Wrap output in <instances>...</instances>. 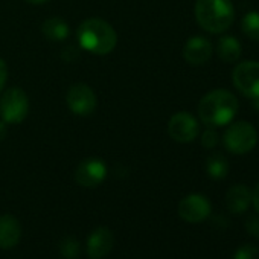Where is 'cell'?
<instances>
[{
  "label": "cell",
  "instance_id": "6da1fadb",
  "mask_svg": "<svg viewBox=\"0 0 259 259\" xmlns=\"http://www.w3.org/2000/svg\"><path fill=\"white\" fill-rule=\"evenodd\" d=\"M236 96L224 89L204 95L198 104V116L207 126H224L230 123L238 111Z\"/></svg>",
  "mask_w": 259,
  "mask_h": 259
},
{
  "label": "cell",
  "instance_id": "7a4b0ae2",
  "mask_svg": "<svg viewBox=\"0 0 259 259\" xmlns=\"http://www.w3.org/2000/svg\"><path fill=\"white\" fill-rule=\"evenodd\" d=\"M76 37L79 46L93 55H107L117 43V35L113 26L101 19L84 20L76 31Z\"/></svg>",
  "mask_w": 259,
  "mask_h": 259
},
{
  "label": "cell",
  "instance_id": "3957f363",
  "mask_svg": "<svg viewBox=\"0 0 259 259\" xmlns=\"http://www.w3.org/2000/svg\"><path fill=\"white\" fill-rule=\"evenodd\" d=\"M195 19L204 31L221 34L232 26L235 10L230 0H197Z\"/></svg>",
  "mask_w": 259,
  "mask_h": 259
},
{
  "label": "cell",
  "instance_id": "277c9868",
  "mask_svg": "<svg viewBox=\"0 0 259 259\" xmlns=\"http://www.w3.org/2000/svg\"><path fill=\"white\" fill-rule=\"evenodd\" d=\"M223 144L232 154H247L257 144V132L245 120L233 122L223 135Z\"/></svg>",
  "mask_w": 259,
  "mask_h": 259
},
{
  "label": "cell",
  "instance_id": "5b68a950",
  "mask_svg": "<svg viewBox=\"0 0 259 259\" xmlns=\"http://www.w3.org/2000/svg\"><path fill=\"white\" fill-rule=\"evenodd\" d=\"M29 111V99L23 89L10 87L0 98V116L7 123H22Z\"/></svg>",
  "mask_w": 259,
  "mask_h": 259
},
{
  "label": "cell",
  "instance_id": "8992f818",
  "mask_svg": "<svg viewBox=\"0 0 259 259\" xmlns=\"http://www.w3.org/2000/svg\"><path fill=\"white\" fill-rule=\"evenodd\" d=\"M235 87L247 98H259V61H242L232 73Z\"/></svg>",
  "mask_w": 259,
  "mask_h": 259
},
{
  "label": "cell",
  "instance_id": "52a82bcc",
  "mask_svg": "<svg viewBox=\"0 0 259 259\" xmlns=\"http://www.w3.org/2000/svg\"><path fill=\"white\" fill-rule=\"evenodd\" d=\"M66 102L70 108L72 113L78 114V116H89L96 110L98 101H96V95L92 90L90 85L87 84H73L67 95H66Z\"/></svg>",
  "mask_w": 259,
  "mask_h": 259
},
{
  "label": "cell",
  "instance_id": "ba28073f",
  "mask_svg": "<svg viewBox=\"0 0 259 259\" xmlns=\"http://www.w3.org/2000/svg\"><path fill=\"white\" fill-rule=\"evenodd\" d=\"M168 133L171 139H174L176 142L188 144V142H192L198 136L200 125L191 113L179 111L169 119Z\"/></svg>",
  "mask_w": 259,
  "mask_h": 259
},
{
  "label": "cell",
  "instance_id": "9c48e42d",
  "mask_svg": "<svg viewBox=\"0 0 259 259\" xmlns=\"http://www.w3.org/2000/svg\"><path fill=\"white\" fill-rule=\"evenodd\" d=\"M105 177H107V166L101 159L96 157L82 160L76 166L73 174L75 182L84 188H96L105 180Z\"/></svg>",
  "mask_w": 259,
  "mask_h": 259
},
{
  "label": "cell",
  "instance_id": "30bf717a",
  "mask_svg": "<svg viewBox=\"0 0 259 259\" xmlns=\"http://www.w3.org/2000/svg\"><path fill=\"white\" fill-rule=\"evenodd\" d=\"M210 201L200 194H191L179 203V215L188 223H200L210 215Z\"/></svg>",
  "mask_w": 259,
  "mask_h": 259
},
{
  "label": "cell",
  "instance_id": "8fae6325",
  "mask_svg": "<svg viewBox=\"0 0 259 259\" xmlns=\"http://www.w3.org/2000/svg\"><path fill=\"white\" fill-rule=\"evenodd\" d=\"M114 245L113 232L105 227H96L87 238V254L90 259H102L105 257Z\"/></svg>",
  "mask_w": 259,
  "mask_h": 259
},
{
  "label": "cell",
  "instance_id": "7c38bea8",
  "mask_svg": "<svg viewBox=\"0 0 259 259\" xmlns=\"http://www.w3.org/2000/svg\"><path fill=\"white\" fill-rule=\"evenodd\" d=\"M212 54H213L212 43L201 35H195L189 38L183 48V57L191 66L206 64L210 60Z\"/></svg>",
  "mask_w": 259,
  "mask_h": 259
},
{
  "label": "cell",
  "instance_id": "4fadbf2b",
  "mask_svg": "<svg viewBox=\"0 0 259 259\" xmlns=\"http://www.w3.org/2000/svg\"><path fill=\"white\" fill-rule=\"evenodd\" d=\"M22 238V224L20 221L11 215H0V248L10 250L20 242Z\"/></svg>",
  "mask_w": 259,
  "mask_h": 259
},
{
  "label": "cell",
  "instance_id": "5bb4252c",
  "mask_svg": "<svg viewBox=\"0 0 259 259\" xmlns=\"http://www.w3.org/2000/svg\"><path fill=\"white\" fill-rule=\"evenodd\" d=\"M251 204V191L245 185H233L226 194V206L230 213L238 215Z\"/></svg>",
  "mask_w": 259,
  "mask_h": 259
},
{
  "label": "cell",
  "instance_id": "9a60e30c",
  "mask_svg": "<svg viewBox=\"0 0 259 259\" xmlns=\"http://www.w3.org/2000/svg\"><path fill=\"white\" fill-rule=\"evenodd\" d=\"M217 54L224 63H236L242 54V48L233 35H224L217 43Z\"/></svg>",
  "mask_w": 259,
  "mask_h": 259
},
{
  "label": "cell",
  "instance_id": "2e32d148",
  "mask_svg": "<svg viewBox=\"0 0 259 259\" xmlns=\"http://www.w3.org/2000/svg\"><path fill=\"white\" fill-rule=\"evenodd\" d=\"M41 32H43V35L49 41L60 43V41H64L66 38H69L70 28H69V25L63 19H60V17H51V19H48L43 23Z\"/></svg>",
  "mask_w": 259,
  "mask_h": 259
},
{
  "label": "cell",
  "instance_id": "e0dca14e",
  "mask_svg": "<svg viewBox=\"0 0 259 259\" xmlns=\"http://www.w3.org/2000/svg\"><path fill=\"white\" fill-rule=\"evenodd\" d=\"M206 171H207L209 177H212L213 180H221L229 172V163H227V160H226V157L223 154L215 153V154L207 157Z\"/></svg>",
  "mask_w": 259,
  "mask_h": 259
},
{
  "label": "cell",
  "instance_id": "ac0fdd59",
  "mask_svg": "<svg viewBox=\"0 0 259 259\" xmlns=\"http://www.w3.org/2000/svg\"><path fill=\"white\" fill-rule=\"evenodd\" d=\"M241 29H242V32H244V35L247 38L259 41V11L247 13L242 17Z\"/></svg>",
  "mask_w": 259,
  "mask_h": 259
},
{
  "label": "cell",
  "instance_id": "d6986e66",
  "mask_svg": "<svg viewBox=\"0 0 259 259\" xmlns=\"http://www.w3.org/2000/svg\"><path fill=\"white\" fill-rule=\"evenodd\" d=\"M60 253L66 259H75L81 253V245L79 241L75 236H66L60 242Z\"/></svg>",
  "mask_w": 259,
  "mask_h": 259
},
{
  "label": "cell",
  "instance_id": "ffe728a7",
  "mask_svg": "<svg viewBox=\"0 0 259 259\" xmlns=\"http://www.w3.org/2000/svg\"><path fill=\"white\" fill-rule=\"evenodd\" d=\"M220 142V136L218 133L215 132V130H212V126H209L206 132L201 135V145L207 150H212L218 145Z\"/></svg>",
  "mask_w": 259,
  "mask_h": 259
},
{
  "label": "cell",
  "instance_id": "44dd1931",
  "mask_svg": "<svg viewBox=\"0 0 259 259\" xmlns=\"http://www.w3.org/2000/svg\"><path fill=\"white\" fill-rule=\"evenodd\" d=\"M233 259H257V248L251 244H245L236 250Z\"/></svg>",
  "mask_w": 259,
  "mask_h": 259
},
{
  "label": "cell",
  "instance_id": "7402d4cb",
  "mask_svg": "<svg viewBox=\"0 0 259 259\" xmlns=\"http://www.w3.org/2000/svg\"><path fill=\"white\" fill-rule=\"evenodd\" d=\"M7 79H8V67H7V63L0 58V92L5 87Z\"/></svg>",
  "mask_w": 259,
  "mask_h": 259
},
{
  "label": "cell",
  "instance_id": "603a6c76",
  "mask_svg": "<svg viewBox=\"0 0 259 259\" xmlns=\"http://www.w3.org/2000/svg\"><path fill=\"white\" fill-rule=\"evenodd\" d=\"M247 230H248V233H251V235H254V236H259V218H248L247 220Z\"/></svg>",
  "mask_w": 259,
  "mask_h": 259
},
{
  "label": "cell",
  "instance_id": "cb8c5ba5",
  "mask_svg": "<svg viewBox=\"0 0 259 259\" xmlns=\"http://www.w3.org/2000/svg\"><path fill=\"white\" fill-rule=\"evenodd\" d=\"M251 203H253L254 209H256L257 213H259V183L254 186V189H253V192H251Z\"/></svg>",
  "mask_w": 259,
  "mask_h": 259
},
{
  "label": "cell",
  "instance_id": "d4e9b609",
  "mask_svg": "<svg viewBox=\"0 0 259 259\" xmlns=\"http://www.w3.org/2000/svg\"><path fill=\"white\" fill-rule=\"evenodd\" d=\"M7 136V122H0V141Z\"/></svg>",
  "mask_w": 259,
  "mask_h": 259
},
{
  "label": "cell",
  "instance_id": "484cf974",
  "mask_svg": "<svg viewBox=\"0 0 259 259\" xmlns=\"http://www.w3.org/2000/svg\"><path fill=\"white\" fill-rule=\"evenodd\" d=\"M26 2L31 5H41V4H46L48 0H26Z\"/></svg>",
  "mask_w": 259,
  "mask_h": 259
},
{
  "label": "cell",
  "instance_id": "4316f807",
  "mask_svg": "<svg viewBox=\"0 0 259 259\" xmlns=\"http://www.w3.org/2000/svg\"><path fill=\"white\" fill-rule=\"evenodd\" d=\"M253 105H254V108L259 111V98H256V99H253Z\"/></svg>",
  "mask_w": 259,
  "mask_h": 259
}]
</instances>
